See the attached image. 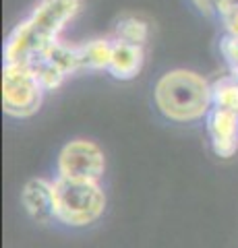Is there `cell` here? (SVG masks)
Instances as JSON below:
<instances>
[{"mask_svg": "<svg viewBox=\"0 0 238 248\" xmlns=\"http://www.w3.org/2000/svg\"><path fill=\"white\" fill-rule=\"evenodd\" d=\"M77 11L79 0H42L32 17L11 33L4 46V64H33L58 42L64 23L71 21Z\"/></svg>", "mask_w": 238, "mask_h": 248, "instance_id": "6da1fadb", "label": "cell"}, {"mask_svg": "<svg viewBox=\"0 0 238 248\" xmlns=\"http://www.w3.org/2000/svg\"><path fill=\"white\" fill-rule=\"evenodd\" d=\"M156 104L166 118L195 122L213 108V89L201 75L190 71L166 73L156 85Z\"/></svg>", "mask_w": 238, "mask_h": 248, "instance_id": "7a4b0ae2", "label": "cell"}, {"mask_svg": "<svg viewBox=\"0 0 238 248\" xmlns=\"http://www.w3.org/2000/svg\"><path fill=\"white\" fill-rule=\"evenodd\" d=\"M56 221L83 228L97 221L106 209V195L95 180H75L58 176L54 180Z\"/></svg>", "mask_w": 238, "mask_h": 248, "instance_id": "3957f363", "label": "cell"}, {"mask_svg": "<svg viewBox=\"0 0 238 248\" xmlns=\"http://www.w3.org/2000/svg\"><path fill=\"white\" fill-rule=\"evenodd\" d=\"M44 87L23 64H4L2 71V106L4 112L15 118H27L42 106Z\"/></svg>", "mask_w": 238, "mask_h": 248, "instance_id": "277c9868", "label": "cell"}, {"mask_svg": "<svg viewBox=\"0 0 238 248\" xmlns=\"http://www.w3.org/2000/svg\"><path fill=\"white\" fill-rule=\"evenodd\" d=\"M106 157L99 145L85 139H77L63 147L58 155V176L75 180H95L104 176Z\"/></svg>", "mask_w": 238, "mask_h": 248, "instance_id": "5b68a950", "label": "cell"}, {"mask_svg": "<svg viewBox=\"0 0 238 248\" xmlns=\"http://www.w3.org/2000/svg\"><path fill=\"white\" fill-rule=\"evenodd\" d=\"M205 122L213 153L224 159L232 157L238 151V112L213 106L205 116Z\"/></svg>", "mask_w": 238, "mask_h": 248, "instance_id": "8992f818", "label": "cell"}, {"mask_svg": "<svg viewBox=\"0 0 238 248\" xmlns=\"http://www.w3.org/2000/svg\"><path fill=\"white\" fill-rule=\"evenodd\" d=\"M23 207L27 215L37 223H50L56 219V199H54V182L46 178H33L23 188Z\"/></svg>", "mask_w": 238, "mask_h": 248, "instance_id": "52a82bcc", "label": "cell"}, {"mask_svg": "<svg viewBox=\"0 0 238 248\" xmlns=\"http://www.w3.org/2000/svg\"><path fill=\"white\" fill-rule=\"evenodd\" d=\"M114 40V37H112ZM143 66V46L114 40L108 73L116 79H133Z\"/></svg>", "mask_w": 238, "mask_h": 248, "instance_id": "ba28073f", "label": "cell"}, {"mask_svg": "<svg viewBox=\"0 0 238 248\" xmlns=\"http://www.w3.org/2000/svg\"><path fill=\"white\" fill-rule=\"evenodd\" d=\"M211 89H213V106L238 112V79L234 75L224 77L218 83H213Z\"/></svg>", "mask_w": 238, "mask_h": 248, "instance_id": "9c48e42d", "label": "cell"}, {"mask_svg": "<svg viewBox=\"0 0 238 248\" xmlns=\"http://www.w3.org/2000/svg\"><path fill=\"white\" fill-rule=\"evenodd\" d=\"M114 40H122L128 44H137L143 46L145 40H147V25L137 19H127L116 25V31H114Z\"/></svg>", "mask_w": 238, "mask_h": 248, "instance_id": "30bf717a", "label": "cell"}]
</instances>
